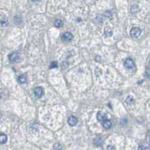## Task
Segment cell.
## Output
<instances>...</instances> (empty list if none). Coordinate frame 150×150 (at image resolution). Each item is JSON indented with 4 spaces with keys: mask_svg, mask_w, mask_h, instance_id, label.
<instances>
[{
    "mask_svg": "<svg viewBox=\"0 0 150 150\" xmlns=\"http://www.w3.org/2000/svg\"><path fill=\"white\" fill-rule=\"evenodd\" d=\"M140 34H141V30H140V29H139V28L137 27L132 28L131 30V32H130L131 36L134 37V38L139 37L140 35Z\"/></svg>",
    "mask_w": 150,
    "mask_h": 150,
    "instance_id": "1",
    "label": "cell"
},
{
    "mask_svg": "<svg viewBox=\"0 0 150 150\" xmlns=\"http://www.w3.org/2000/svg\"><path fill=\"white\" fill-rule=\"evenodd\" d=\"M74 36L71 32H65L62 35V40L64 42H68L71 41L73 39Z\"/></svg>",
    "mask_w": 150,
    "mask_h": 150,
    "instance_id": "2",
    "label": "cell"
},
{
    "mask_svg": "<svg viewBox=\"0 0 150 150\" xmlns=\"http://www.w3.org/2000/svg\"><path fill=\"white\" fill-rule=\"evenodd\" d=\"M124 65L127 68H133L134 67V65H135L134 61L131 59H130V58L125 59V61L124 62Z\"/></svg>",
    "mask_w": 150,
    "mask_h": 150,
    "instance_id": "3",
    "label": "cell"
},
{
    "mask_svg": "<svg viewBox=\"0 0 150 150\" xmlns=\"http://www.w3.org/2000/svg\"><path fill=\"white\" fill-rule=\"evenodd\" d=\"M97 119L99 122H104V121L107 120V115L104 113L98 112L97 114Z\"/></svg>",
    "mask_w": 150,
    "mask_h": 150,
    "instance_id": "4",
    "label": "cell"
},
{
    "mask_svg": "<svg viewBox=\"0 0 150 150\" xmlns=\"http://www.w3.org/2000/svg\"><path fill=\"white\" fill-rule=\"evenodd\" d=\"M68 122L70 126H75L77 124V118L74 116H71L68 118Z\"/></svg>",
    "mask_w": 150,
    "mask_h": 150,
    "instance_id": "5",
    "label": "cell"
},
{
    "mask_svg": "<svg viewBox=\"0 0 150 150\" xmlns=\"http://www.w3.org/2000/svg\"><path fill=\"white\" fill-rule=\"evenodd\" d=\"M43 93H44V89H43L42 87H40V86L36 87L35 89V90H34V94H35V96H36L37 98L41 97L42 95H43Z\"/></svg>",
    "mask_w": 150,
    "mask_h": 150,
    "instance_id": "6",
    "label": "cell"
},
{
    "mask_svg": "<svg viewBox=\"0 0 150 150\" xmlns=\"http://www.w3.org/2000/svg\"><path fill=\"white\" fill-rule=\"evenodd\" d=\"M8 59L11 62H17L19 59V55L17 53H12L8 56Z\"/></svg>",
    "mask_w": 150,
    "mask_h": 150,
    "instance_id": "7",
    "label": "cell"
},
{
    "mask_svg": "<svg viewBox=\"0 0 150 150\" xmlns=\"http://www.w3.org/2000/svg\"><path fill=\"white\" fill-rule=\"evenodd\" d=\"M104 34L106 37H110L112 35H113V31L112 29L109 27H106L104 29Z\"/></svg>",
    "mask_w": 150,
    "mask_h": 150,
    "instance_id": "8",
    "label": "cell"
},
{
    "mask_svg": "<svg viewBox=\"0 0 150 150\" xmlns=\"http://www.w3.org/2000/svg\"><path fill=\"white\" fill-rule=\"evenodd\" d=\"M125 102H126L128 104H134L135 100H134V98L132 96H129L126 98V99H125Z\"/></svg>",
    "mask_w": 150,
    "mask_h": 150,
    "instance_id": "9",
    "label": "cell"
},
{
    "mask_svg": "<svg viewBox=\"0 0 150 150\" xmlns=\"http://www.w3.org/2000/svg\"><path fill=\"white\" fill-rule=\"evenodd\" d=\"M7 140H8V137H7V135L2 133L0 134V143L3 144V143H5L7 142Z\"/></svg>",
    "mask_w": 150,
    "mask_h": 150,
    "instance_id": "10",
    "label": "cell"
},
{
    "mask_svg": "<svg viewBox=\"0 0 150 150\" xmlns=\"http://www.w3.org/2000/svg\"><path fill=\"white\" fill-rule=\"evenodd\" d=\"M26 80H27V78H26V74H22V75H20L18 77V81L20 83H22V84L25 83L26 82Z\"/></svg>",
    "mask_w": 150,
    "mask_h": 150,
    "instance_id": "11",
    "label": "cell"
},
{
    "mask_svg": "<svg viewBox=\"0 0 150 150\" xmlns=\"http://www.w3.org/2000/svg\"><path fill=\"white\" fill-rule=\"evenodd\" d=\"M63 21L62 20H59V19H57V20H56L54 22V26L56 27L57 28H60L62 27V26H63Z\"/></svg>",
    "mask_w": 150,
    "mask_h": 150,
    "instance_id": "12",
    "label": "cell"
},
{
    "mask_svg": "<svg viewBox=\"0 0 150 150\" xmlns=\"http://www.w3.org/2000/svg\"><path fill=\"white\" fill-rule=\"evenodd\" d=\"M94 143L96 144V146H101L102 145V140H101V138L99 137H96L94 139Z\"/></svg>",
    "mask_w": 150,
    "mask_h": 150,
    "instance_id": "13",
    "label": "cell"
},
{
    "mask_svg": "<svg viewBox=\"0 0 150 150\" xmlns=\"http://www.w3.org/2000/svg\"><path fill=\"white\" fill-rule=\"evenodd\" d=\"M112 126V123L110 120H106L103 122V127L106 129H109Z\"/></svg>",
    "mask_w": 150,
    "mask_h": 150,
    "instance_id": "14",
    "label": "cell"
},
{
    "mask_svg": "<svg viewBox=\"0 0 150 150\" xmlns=\"http://www.w3.org/2000/svg\"><path fill=\"white\" fill-rule=\"evenodd\" d=\"M137 11H138V7H137V5H133L132 6H131V13L132 14H135L137 12Z\"/></svg>",
    "mask_w": 150,
    "mask_h": 150,
    "instance_id": "15",
    "label": "cell"
},
{
    "mask_svg": "<svg viewBox=\"0 0 150 150\" xmlns=\"http://www.w3.org/2000/svg\"><path fill=\"white\" fill-rule=\"evenodd\" d=\"M0 23L2 26H7L8 24V20L6 18H2L0 20Z\"/></svg>",
    "mask_w": 150,
    "mask_h": 150,
    "instance_id": "16",
    "label": "cell"
},
{
    "mask_svg": "<svg viewBox=\"0 0 150 150\" xmlns=\"http://www.w3.org/2000/svg\"><path fill=\"white\" fill-rule=\"evenodd\" d=\"M53 149L54 150H62V146L59 143H56L53 146Z\"/></svg>",
    "mask_w": 150,
    "mask_h": 150,
    "instance_id": "17",
    "label": "cell"
},
{
    "mask_svg": "<svg viewBox=\"0 0 150 150\" xmlns=\"http://www.w3.org/2000/svg\"><path fill=\"white\" fill-rule=\"evenodd\" d=\"M58 67V63L56 62H53L51 64H50V68H57Z\"/></svg>",
    "mask_w": 150,
    "mask_h": 150,
    "instance_id": "18",
    "label": "cell"
},
{
    "mask_svg": "<svg viewBox=\"0 0 150 150\" xmlns=\"http://www.w3.org/2000/svg\"><path fill=\"white\" fill-rule=\"evenodd\" d=\"M138 150H146V148H145L144 146H140L138 147Z\"/></svg>",
    "mask_w": 150,
    "mask_h": 150,
    "instance_id": "19",
    "label": "cell"
},
{
    "mask_svg": "<svg viewBox=\"0 0 150 150\" xmlns=\"http://www.w3.org/2000/svg\"><path fill=\"white\" fill-rule=\"evenodd\" d=\"M115 149V148L113 146H107V150H114Z\"/></svg>",
    "mask_w": 150,
    "mask_h": 150,
    "instance_id": "20",
    "label": "cell"
},
{
    "mask_svg": "<svg viewBox=\"0 0 150 150\" xmlns=\"http://www.w3.org/2000/svg\"><path fill=\"white\" fill-rule=\"evenodd\" d=\"M149 146H150V142H149Z\"/></svg>",
    "mask_w": 150,
    "mask_h": 150,
    "instance_id": "21",
    "label": "cell"
}]
</instances>
